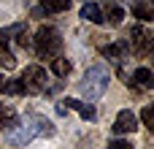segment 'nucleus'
<instances>
[{"label": "nucleus", "mask_w": 154, "mask_h": 149, "mask_svg": "<svg viewBox=\"0 0 154 149\" xmlns=\"http://www.w3.org/2000/svg\"><path fill=\"white\" fill-rule=\"evenodd\" d=\"M60 49H62L60 33L54 27H38V33H35V52H38V57H46V60L57 57Z\"/></svg>", "instance_id": "obj_1"}, {"label": "nucleus", "mask_w": 154, "mask_h": 149, "mask_svg": "<svg viewBox=\"0 0 154 149\" xmlns=\"http://www.w3.org/2000/svg\"><path fill=\"white\" fill-rule=\"evenodd\" d=\"M0 92H3V76H0Z\"/></svg>", "instance_id": "obj_20"}, {"label": "nucleus", "mask_w": 154, "mask_h": 149, "mask_svg": "<svg viewBox=\"0 0 154 149\" xmlns=\"http://www.w3.org/2000/svg\"><path fill=\"white\" fill-rule=\"evenodd\" d=\"M32 136H54V125H51L49 119H35V122L27 128V133H22L16 141H27V138H32Z\"/></svg>", "instance_id": "obj_6"}, {"label": "nucleus", "mask_w": 154, "mask_h": 149, "mask_svg": "<svg viewBox=\"0 0 154 149\" xmlns=\"http://www.w3.org/2000/svg\"><path fill=\"white\" fill-rule=\"evenodd\" d=\"M76 111H79V114H81L84 119H95V117H97V111H95V106H89V103H81V106H79Z\"/></svg>", "instance_id": "obj_18"}, {"label": "nucleus", "mask_w": 154, "mask_h": 149, "mask_svg": "<svg viewBox=\"0 0 154 149\" xmlns=\"http://www.w3.org/2000/svg\"><path fill=\"white\" fill-rule=\"evenodd\" d=\"M22 87H24V92H43L46 90V71L41 68V65H30V68H24V73H22Z\"/></svg>", "instance_id": "obj_3"}, {"label": "nucleus", "mask_w": 154, "mask_h": 149, "mask_svg": "<svg viewBox=\"0 0 154 149\" xmlns=\"http://www.w3.org/2000/svg\"><path fill=\"white\" fill-rule=\"evenodd\" d=\"M141 119H143V125H146L149 130H154V109L152 106H146V109L141 111Z\"/></svg>", "instance_id": "obj_17"}, {"label": "nucleus", "mask_w": 154, "mask_h": 149, "mask_svg": "<svg viewBox=\"0 0 154 149\" xmlns=\"http://www.w3.org/2000/svg\"><path fill=\"white\" fill-rule=\"evenodd\" d=\"M122 19H125V8L122 5H108V11H106V16H103V22H108V24H122Z\"/></svg>", "instance_id": "obj_13"}, {"label": "nucleus", "mask_w": 154, "mask_h": 149, "mask_svg": "<svg viewBox=\"0 0 154 149\" xmlns=\"http://www.w3.org/2000/svg\"><path fill=\"white\" fill-rule=\"evenodd\" d=\"M0 65H3L5 71H11V68L16 65V57H14L11 49H8V30L0 33Z\"/></svg>", "instance_id": "obj_7"}, {"label": "nucleus", "mask_w": 154, "mask_h": 149, "mask_svg": "<svg viewBox=\"0 0 154 149\" xmlns=\"http://www.w3.org/2000/svg\"><path fill=\"white\" fill-rule=\"evenodd\" d=\"M106 149H133V144H127V141H108Z\"/></svg>", "instance_id": "obj_19"}, {"label": "nucleus", "mask_w": 154, "mask_h": 149, "mask_svg": "<svg viewBox=\"0 0 154 149\" xmlns=\"http://www.w3.org/2000/svg\"><path fill=\"white\" fill-rule=\"evenodd\" d=\"M133 16H138V19H143V22H152L154 19V5L149 3V0L135 3V5H133Z\"/></svg>", "instance_id": "obj_10"}, {"label": "nucleus", "mask_w": 154, "mask_h": 149, "mask_svg": "<svg viewBox=\"0 0 154 149\" xmlns=\"http://www.w3.org/2000/svg\"><path fill=\"white\" fill-rule=\"evenodd\" d=\"M16 125V111L11 106H0V133L3 130H11Z\"/></svg>", "instance_id": "obj_11"}, {"label": "nucleus", "mask_w": 154, "mask_h": 149, "mask_svg": "<svg viewBox=\"0 0 154 149\" xmlns=\"http://www.w3.org/2000/svg\"><path fill=\"white\" fill-rule=\"evenodd\" d=\"M127 49H130L127 43H111V46H103V57H108V60H119Z\"/></svg>", "instance_id": "obj_14"}, {"label": "nucleus", "mask_w": 154, "mask_h": 149, "mask_svg": "<svg viewBox=\"0 0 154 149\" xmlns=\"http://www.w3.org/2000/svg\"><path fill=\"white\" fill-rule=\"evenodd\" d=\"M51 71H54L57 76H68V73H70V62H68L65 57H54V60H51Z\"/></svg>", "instance_id": "obj_15"}, {"label": "nucleus", "mask_w": 154, "mask_h": 149, "mask_svg": "<svg viewBox=\"0 0 154 149\" xmlns=\"http://www.w3.org/2000/svg\"><path fill=\"white\" fill-rule=\"evenodd\" d=\"M3 92H5V95H22V92H24V87H22V79L5 81V84H3Z\"/></svg>", "instance_id": "obj_16"}, {"label": "nucleus", "mask_w": 154, "mask_h": 149, "mask_svg": "<svg viewBox=\"0 0 154 149\" xmlns=\"http://www.w3.org/2000/svg\"><path fill=\"white\" fill-rule=\"evenodd\" d=\"M81 19L100 24V22H103V11H100V5H97V3H84V5H81Z\"/></svg>", "instance_id": "obj_8"}, {"label": "nucleus", "mask_w": 154, "mask_h": 149, "mask_svg": "<svg viewBox=\"0 0 154 149\" xmlns=\"http://www.w3.org/2000/svg\"><path fill=\"white\" fill-rule=\"evenodd\" d=\"M133 81H135L138 87L149 90V87L154 84V76H152V71H149L146 65H141V68H135V73H133Z\"/></svg>", "instance_id": "obj_9"}, {"label": "nucleus", "mask_w": 154, "mask_h": 149, "mask_svg": "<svg viewBox=\"0 0 154 149\" xmlns=\"http://www.w3.org/2000/svg\"><path fill=\"white\" fill-rule=\"evenodd\" d=\"M127 46L133 49V54L146 57V54L152 52V33H149L146 27H133V30H130V41H127Z\"/></svg>", "instance_id": "obj_4"}, {"label": "nucleus", "mask_w": 154, "mask_h": 149, "mask_svg": "<svg viewBox=\"0 0 154 149\" xmlns=\"http://www.w3.org/2000/svg\"><path fill=\"white\" fill-rule=\"evenodd\" d=\"M135 128H138V117H135L130 109H125V111H119V114H116V122H114V133L125 136V133H135Z\"/></svg>", "instance_id": "obj_5"}, {"label": "nucleus", "mask_w": 154, "mask_h": 149, "mask_svg": "<svg viewBox=\"0 0 154 149\" xmlns=\"http://www.w3.org/2000/svg\"><path fill=\"white\" fill-rule=\"evenodd\" d=\"M108 87V73L103 68H89L84 73V81H81V92L89 98V100H97Z\"/></svg>", "instance_id": "obj_2"}, {"label": "nucleus", "mask_w": 154, "mask_h": 149, "mask_svg": "<svg viewBox=\"0 0 154 149\" xmlns=\"http://www.w3.org/2000/svg\"><path fill=\"white\" fill-rule=\"evenodd\" d=\"M70 5V0H41V8L35 11V14H41V11H46V14H60V11H65Z\"/></svg>", "instance_id": "obj_12"}]
</instances>
